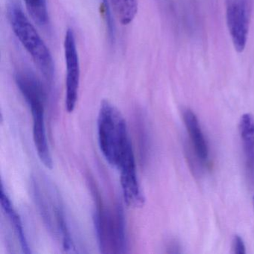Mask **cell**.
<instances>
[{
	"instance_id": "obj_5",
	"label": "cell",
	"mask_w": 254,
	"mask_h": 254,
	"mask_svg": "<svg viewBox=\"0 0 254 254\" xmlns=\"http://www.w3.org/2000/svg\"><path fill=\"white\" fill-rule=\"evenodd\" d=\"M227 27L235 50L242 53L246 47L252 12L253 0H226Z\"/></svg>"
},
{
	"instance_id": "obj_16",
	"label": "cell",
	"mask_w": 254,
	"mask_h": 254,
	"mask_svg": "<svg viewBox=\"0 0 254 254\" xmlns=\"http://www.w3.org/2000/svg\"><path fill=\"white\" fill-rule=\"evenodd\" d=\"M233 253L237 254H246V248H245V242L241 236H235L233 240Z\"/></svg>"
},
{
	"instance_id": "obj_15",
	"label": "cell",
	"mask_w": 254,
	"mask_h": 254,
	"mask_svg": "<svg viewBox=\"0 0 254 254\" xmlns=\"http://www.w3.org/2000/svg\"><path fill=\"white\" fill-rule=\"evenodd\" d=\"M110 2L111 1L109 0H102V6H103L104 16H105L108 37L111 42L114 43L116 38V26L112 17V13H111Z\"/></svg>"
},
{
	"instance_id": "obj_12",
	"label": "cell",
	"mask_w": 254,
	"mask_h": 254,
	"mask_svg": "<svg viewBox=\"0 0 254 254\" xmlns=\"http://www.w3.org/2000/svg\"><path fill=\"white\" fill-rule=\"evenodd\" d=\"M0 199H1L0 201H1L2 210L4 211V213L8 217L10 223L12 224L13 227H14V232L17 235V239H19L23 252L25 254H31L32 251H31L30 248H29L26 235H25L21 218H20V215L17 213L16 209H14L8 194L4 190L3 185H2V187H1Z\"/></svg>"
},
{
	"instance_id": "obj_4",
	"label": "cell",
	"mask_w": 254,
	"mask_h": 254,
	"mask_svg": "<svg viewBox=\"0 0 254 254\" xmlns=\"http://www.w3.org/2000/svg\"><path fill=\"white\" fill-rule=\"evenodd\" d=\"M38 180L32 179V190L35 202L47 228L56 237L61 238L64 248L66 251L75 249L74 242L66 223L63 205L59 194L47 186H42Z\"/></svg>"
},
{
	"instance_id": "obj_8",
	"label": "cell",
	"mask_w": 254,
	"mask_h": 254,
	"mask_svg": "<svg viewBox=\"0 0 254 254\" xmlns=\"http://www.w3.org/2000/svg\"><path fill=\"white\" fill-rule=\"evenodd\" d=\"M14 80L22 96L29 105L31 112L45 111L47 94L39 78L30 70L21 69L16 72Z\"/></svg>"
},
{
	"instance_id": "obj_7",
	"label": "cell",
	"mask_w": 254,
	"mask_h": 254,
	"mask_svg": "<svg viewBox=\"0 0 254 254\" xmlns=\"http://www.w3.org/2000/svg\"><path fill=\"white\" fill-rule=\"evenodd\" d=\"M118 169L120 171L122 190L126 204L130 207H141L144 204L145 197L138 181L133 151L126 156Z\"/></svg>"
},
{
	"instance_id": "obj_6",
	"label": "cell",
	"mask_w": 254,
	"mask_h": 254,
	"mask_svg": "<svg viewBox=\"0 0 254 254\" xmlns=\"http://www.w3.org/2000/svg\"><path fill=\"white\" fill-rule=\"evenodd\" d=\"M64 49L66 67L65 106L68 113H72L76 107L81 77L76 41L75 34L72 29L66 30Z\"/></svg>"
},
{
	"instance_id": "obj_13",
	"label": "cell",
	"mask_w": 254,
	"mask_h": 254,
	"mask_svg": "<svg viewBox=\"0 0 254 254\" xmlns=\"http://www.w3.org/2000/svg\"><path fill=\"white\" fill-rule=\"evenodd\" d=\"M116 14L123 25L133 21L138 11L137 0H111Z\"/></svg>"
},
{
	"instance_id": "obj_9",
	"label": "cell",
	"mask_w": 254,
	"mask_h": 254,
	"mask_svg": "<svg viewBox=\"0 0 254 254\" xmlns=\"http://www.w3.org/2000/svg\"><path fill=\"white\" fill-rule=\"evenodd\" d=\"M32 113V133L35 148L38 157L44 166L53 169V162L47 140L45 125V111H36Z\"/></svg>"
},
{
	"instance_id": "obj_2",
	"label": "cell",
	"mask_w": 254,
	"mask_h": 254,
	"mask_svg": "<svg viewBox=\"0 0 254 254\" xmlns=\"http://www.w3.org/2000/svg\"><path fill=\"white\" fill-rule=\"evenodd\" d=\"M90 181L96 206L93 220L99 250L102 254H125L127 241L123 206L118 203L108 207L94 182Z\"/></svg>"
},
{
	"instance_id": "obj_14",
	"label": "cell",
	"mask_w": 254,
	"mask_h": 254,
	"mask_svg": "<svg viewBox=\"0 0 254 254\" xmlns=\"http://www.w3.org/2000/svg\"><path fill=\"white\" fill-rule=\"evenodd\" d=\"M28 11L34 20L41 26L48 23L47 0H23Z\"/></svg>"
},
{
	"instance_id": "obj_17",
	"label": "cell",
	"mask_w": 254,
	"mask_h": 254,
	"mask_svg": "<svg viewBox=\"0 0 254 254\" xmlns=\"http://www.w3.org/2000/svg\"><path fill=\"white\" fill-rule=\"evenodd\" d=\"M253 203H254V197H253Z\"/></svg>"
},
{
	"instance_id": "obj_3",
	"label": "cell",
	"mask_w": 254,
	"mask_h": 254,
	"mask_svg": "<svg viewBox=\"0 0 254 254\" xmlns=\"http://www.w3.org/2000/svg\"><path fill=\"white\" fill-rule=\"evenodd\" d=\"M6 11L14 35L30 55L44 76L52 82L55 75L53 56L23 11L21 1L6 0Z\"/></svg>"
},
{
	"instance_id": "obj_11",
	"label": "cell",
	"mask_w": 254,
	"mask_h": 254,
	"mask_svg": "<svg viewBox=\"0 0 254 254\" xmlns=\"http://www.w3.org/2000/svg\"><path fill=\"white\" fill-rule=\"evenodd\" d=\"M239 133L247 169L251 178H254V118L251 114H245L241 117Z\"/></svg>"
},
{
	"instance_id": "obj_1",
	"label": "cell",
	"mask_w": 254,
	"mask_h": 254,
	"mask_svg": "<svg viewBox=\"0 0 254 254\" xmlns=\"http://www.w3.org/2000/svg\"><path fill=\"white\" fill-rule=\"evenodd\" d=\"M97 126L101 151L110 165L119 169L126 156L133 151L124 117L115 105L103 100Z\"/></svg>"
},
{
	"instance_id": "obj_10",
	"label": "cell",
	"mask_w": 254,
	"mask_h": 254,
	"mask_svg": "<svg viewBox=\"0 0 254 254\" xmlns=\"http://www.w3.org/2000/svg\"><path fill=\"white\" fill-rule=\"evenodd\" d=\"M184 121L197 159L202 163H206L209 148L197 117L191 110L187 109L184 112Z\"/></svg>"
}]
</instances>
